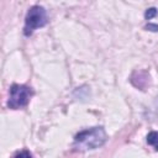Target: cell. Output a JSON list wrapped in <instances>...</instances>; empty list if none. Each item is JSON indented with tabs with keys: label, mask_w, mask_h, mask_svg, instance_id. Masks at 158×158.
<instances>
[{
	"label": "cell",
	"mask_w": 158,
	"mask_h": 158,
	"mask_svg": "<svg viewBox=\"0 0 158 158\" xmlns=\"http://www.w3.org/2000/svg\"><path fill=\"white\" fill-rule=\"evenodd\" d=\"M144 28H146L147 31L158 32V25H156V23H148V25H146V26H144Z\"/></svg>",
	"instance_id": "cell-7"
},
{
	"label": "cell",
	"mask_w": 158,
	"mask_h": 158,
	"mask_svg": "<svg viewBox=\"0 0 158 158\" xmlns=\"http://www.w3.org/2000/svg\"><path fill=\"white\" fill-rule=\"evenodd\" d=\"M47 12L43 6L33 5L28 9L26 17H25V27H23V35L31 36L35 30L43 27L47 23Z\"/></svg>",
	"instance_id": "cell-2"
},
{
	"label": "cell",
	"mask_w": 158,
	"mask_h": 158,
	"mask_svg": "<svg viewBox=\"0 0 158 158\" xmlns=\"http://www.w3.org/2000/svg\"><path fill=\"white\" fill-rule=\"evenodd\" d=\"M12 158H32V154L28 152V151H26V149H23V151H20V152H17Z\"/></svg>",
	"instance_id": "cell-6"
},
{
	"label": "cell",
	"mask_w": 158,
	"mask_h": 158,
	"mask_svg": "<svg viewBox=\"0 0 158 158\" xmlns=\"http://www.w3.org/2000/svg\"><path fill=\"white\" fill-rule=\"evenodd\" d=\"M156 15H157V9H156V7H149V9H147L146 12H144V19H146V20H151V19H153Z\"/></svg>",
	"instance_id": "cell-5"
},
{
	"label": "cell",
	"mask_w": 158,
	"mask_h": 158,
	"mask_svg": "<svg viewBox=\"0 0 158 158\" xmlns=\"http://www.w3.org/2000/svg\"><path fill=\"white\" fill-rule=\"evenodd\" d=\"M33 91L30 86L22 85V84H12L10 86V95L7 100L9 109L16 110L20 107H23L28 104Z\"/></svg>",
	"instance_id": "cell-3"
},
{
	"label": "cell",
	"mask_w": 158,
	"mask_h": 158,
	"mask_svg": "<svg viewBox=\"0 0 158 158\" xmlns=\"http://www.w3.org/2000/svg\"><path fill=\"white\" fill-rule=\"evenodd\" d=\"M147 143L153 146L156 151H158V132L157 131H151L147 135Z\"/></svg>",
	"instance_id": "cell-4"
},
{
	"label": "cell",
	"mask_w": 158,
	"mask_h": 158,
	"mask_svg": "<svg viewBox=\"0 0 158 158\" xmlns=\"http://www.w3.org/2000/svg\"><path fill=\"white\" fill-rule=\"evenodd\" d=\"M107 139V135L101 126L80 131L74 137V148L78 151H89L101 147Z\"/></svg>",
	"instance_id": "cell-1"
}]
</instances>
